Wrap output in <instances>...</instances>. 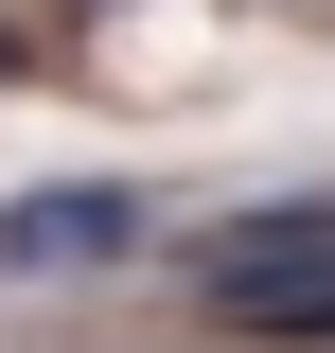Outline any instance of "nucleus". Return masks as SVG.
<instances>
[{
	"label": "nucleus",
	"mask_w": 335,
	"mask_h": 353,
	"mask_svg": "<svg viewBox=\"0 0 335 353\" xmlns=\"http://www.w3.org/2000/svg\"><path fill=\"white\" fill-rule=\"evenodd\" d=\"M141 194H0V265H124Z\"/></svg>",
	"instance_id": "nucleus-1"
},
{
	"label": "nucleus",
	"mask_w": 335,
	"mask_h": 353,
	"mask_svg": "<svg viewBox=\"0 0 335 353\" xmlns=\"http://www.w3.org/2000/svg\"><path fill=\"white\" fill-rule=\"evenodd\" d=\"M18 71H36V36H18V18H0V88H18Z\"/></svg>",
	"instance_id": "nucleus-2"
}]
</instances>
